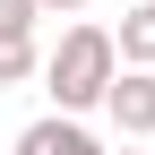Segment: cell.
Masks as SVG:
<instances>
[{"label":"cell","mask_w":155,"mask_h":155,"mask_svg":"<svg viewBox=\"0 0 155 155\" xmlns=\"http://www.w3.org/2000/svg\"><path fill=\"white\" fill-rule=\"evenodd\" d=\"M112 78H121V43H112L104 26H69L61 43L43 52V86H52V104H61L69 121L104 104V95H112Z\"/></svg>","instance_id":"1"},{"label":"cell","mask_w":155,"mask_h":155,"mask_svg":"<svg viewBox=\"0 0 155 155\" xmlns=\"http://www.w3.org/2000/svg\"><path fill=\"white\" fill-rule=\"evenodd\" d=\"M104 112H112L121 138H155V69H121L112 95H104Z\"/></svg>","instance_id":"2"},{"label":"cell","mask_w":155,"mask_h":155,"mask_svg":"<svg viewBox=\"0 0 155 155\" xmlns=\"http://www.w3.org/2000/svg\"><path fill=\"white\" fill-rule=\"evenodd\" d=\"M17 155H104V147H95L69 112H52V121H35L26 138H17Z\"/></svg>","instance_id":"3"},{"label":"cell","mask_w":155,"mask_h":155,"mask_svg":"<svg viewBox=\"0 0 155 155\" xmlns=\"http://www.w3.org/2000/svg\"><path fill=\"white\" fill-rule=\"evenodd\" d=\"M112 43H121V61H129V69H155V0H138V9L112 26Z\"/></svg>","instance_id":"4"},{"label":"cell","mask_w":155,"mask_h":155,"mask_svg":"<svg viewBox=\"0 0 155 155\" xmlns=\"http://www.w3.org/2000/svg\"><path fill=\"white\" fill-rule=\"evenodd\" d=\"M35 69H43V52H35V35H0V86H26Z\"/></svg>","instance_id":"5"},{"label":"cell","mask_w":155,"mask_h":155,"mask_svg":"<svg viewBox=\"0 0 155 155\" xmlns=\"http://www.w3.org/2000/svg\"><path fill=\"white\" fill-rule=\"evenodd\" d=\"M35 17H43V0H0V35H35Z\"/></svg>","instance_id":"6"},{"label":"cell","mask_w":155,"mask_h":155,"mask_svg":"<svg viewBox=\"0 0 155 155\" xmlns=\"http://www.w3.org/2000/svg\"><path fill=\"white\" fill-rule=\"evenodd\" d=\"M78 9H86V0H43V17H78Z\"/></svg>","instance_id":"7"},{"label":"cell","mask_w":155,"mask_h":155,"mask_svg":"<svg viewBox=\"0 0 155 155\" xmlns=\"http://www.w3.org/2000/svg\"><path fill=\"white\" fill-rule=\"evenodd\" d=\"M121 155H129V147H121Z\"/></svg>","instance_id":"8"}]
</instances>
